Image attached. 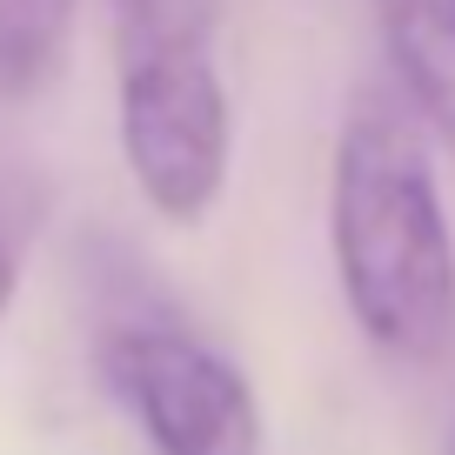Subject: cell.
<instances>
[{
  "label": "cell",
  "mask_w": 455,
  "mask_h": 455,
  "mask_svg": "<svg viewBox=\"0 0 455 455\" xmlns=\"http://www.w3.org/2000/svg\"><path fill=\"white\" fill-rule=\"evenodd\" d=\"M94 369L155 455H261L255 382L168 308L108 315Z\"/></svg>",
  "instance_id": "3"
},
{
  "label": "cell",
  "mask_w": 455,
  "mask_h": 455,
  "mask_svg": "<svg viewBox=\"0 0 455 455\" xmlns=\"http://www.w3.org/2000/svg\"><path fill=\"white\" fill-rule=\"evenodd\" d=\"M449 455H455V435H449Z\"/></svg>",
  "instance_id": "7"
},
{
  "label": "cell",
  "mask_w": 455,
  "mask_h": 455,
  "mask_svg": "<svg viewBox=\"0 0 455 455\" xmlns=\"http://www.w3.org/2000/svg\"><path fill=\"white\" fill-rule=\"evenodd\" d=\"M14 288H20V261H14V242L0 235V322H7V308H14Z\"/></svg>",
  "instance_id": "6"
},
{
  "label": "cell",
  "mask_w": 455,
  "mask_h": 455,
  "mask_svg": "<svg viewBox=\"0 0 455 455\" xmlns=\"http://www.w3.org/2000/svg\"><path fill=\"white\" fill-rule=\"evenodd\" d=\"M375 34L409 114L455 148V0H375Z\"/></svg>",
  "instance_id": "4"
},
{
  "label": "cell",
  "mask_w": 455,
  "mask_h": 455,
  "mask_svg": "<svg viewBox=\"0 0 455 455\" xmlns=\"http://www.w3.org/2000/svg\"><path fill=\"white\" fill-rule=\"evenodd\" d=\"M328 242L355 328L402 362H428L455 335V235L428 141L402 94L362 87L335 134Z\"/></svg>",
  "instance_id": "1"
},
{
  "label": "cell",
  "mask_w": 455,
  "mask_h": 455,
  "mask_svg": "<svg viewBox=\"0 0 455 455\" xmlns=\"http://www.w3.org/2000/svg\"><path fill=\"white\" fill-rule=\"evenodd\" d=\"M114 94H121V161L141 201L174 228H195L221 201L235 161V114L214 68V34H161L114 41Z\"/></svg>",
  "instance_id": "2"
},
{
  "label": "cell",
  "mask_w": 455,
  "mask_h": 455,
  "mask_svg": "<svg viewBox=\"0 0 455 455\" xmlns=\"http://www.w3.org/2000/svg\"><path fill=\"white\" fill-rule=\"evenodd\" d=\"M81 0H0V94H34L60 68Z\"/></svg>",
  "instance_id": "5"
}]
</instances>
